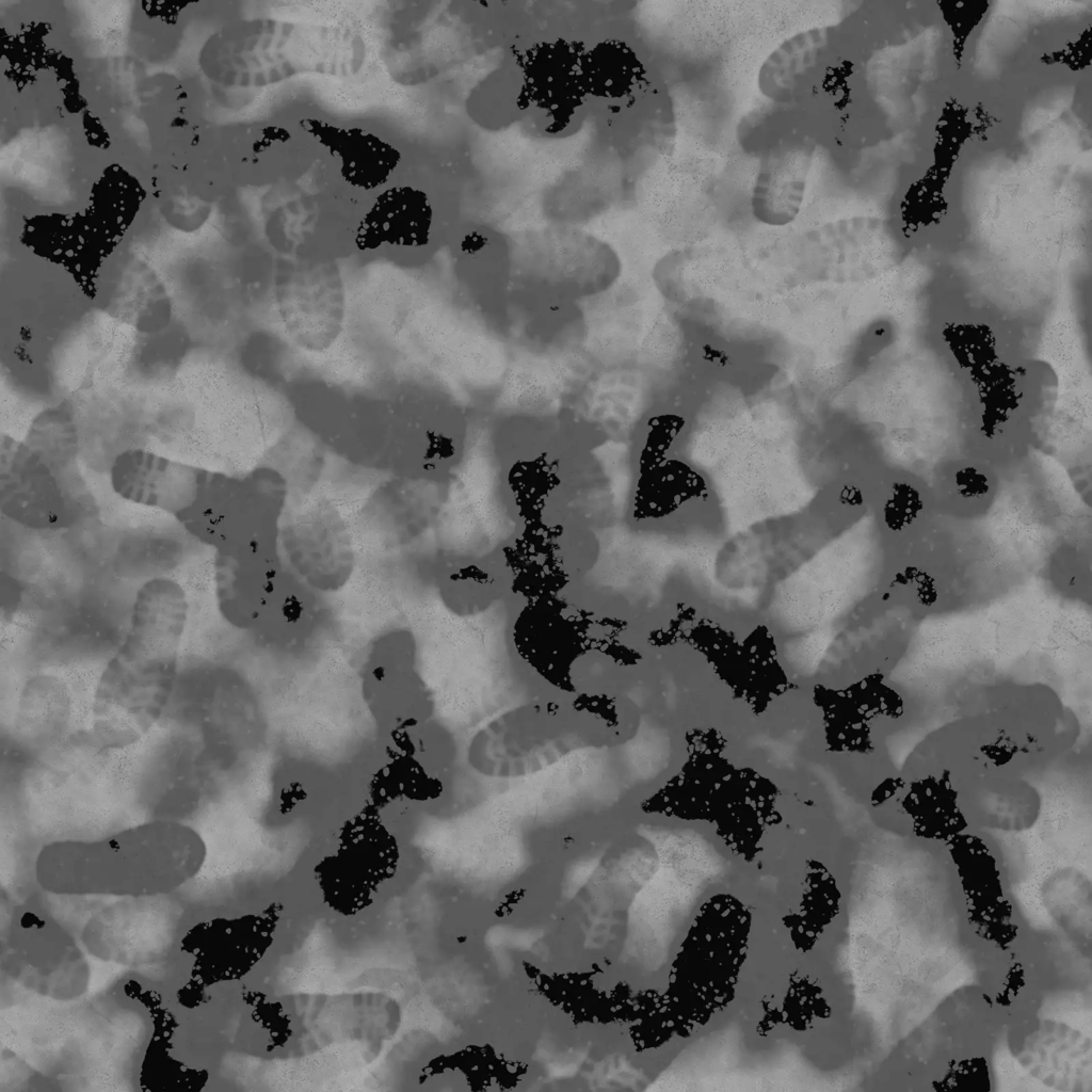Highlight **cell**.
I'll use <instances>...</instances> for the list:
<instances>
[{
    "label": "cell",
    "instance_id": "cell-1",
    "mask_svg": "<svg viewBox=\"0 0 1092 1092\" xmlns=\"http://www.w3.org/2000/svg\"><path fill=\"white\" fill-rule=\"evenodd\" d=\"M748 931V911L735 899L718 896L703 906L680 953L682 1015L702 1018L729 998Z\"/></svg>",
    "mask_w": 1092,
    "mask_h": 1092
},
{
    "label": "cell",
    "instance_id": "cell-2",
    "mask_svg": "<svg viewBox=\"0 0 1092 1092\" xmlns=\"http://www.w3.org/2000/svg\"><path fill=\"white\" fill-rule=\"evenodd\" d=\"M815 147L806 136L783 138L762 154L751 191L753 216L785 226L799 215L806 194Z\"/></svg>",
    "mask_w": 1092,
    "mask_h": 1092
},
{
    "label": "cell",
    "instance_id": "cell-3",
    "mask_svg": "<svg viewBox=\"0 0 1092 1092\" xmlns=\"http://www.w3.org/2000/svg\"><path fill=\"white\" fill-rule=\"evenodd\" d=\"M831 29L817 26L801 30L780 43L764 60L757 74L760 94L775 103L798 98L821 64Z\"/></svg>",
    "mask_w": 1092,
    "mask_h": 1092
},
{
    "label": "cell",
    "instance_id": "cell-4",
    "mask_svg": "<svg viewBox=\"0 0 1092 1092\" xmlns=\"http://www.w3.org/2000/svg\"><path fill=\"white\" fill-rule=\"evenodd\" d=\"M301 125L332 156L341 159V175L353 187L370 190L382 186L401 159L399 150L362 128H337L311 118Z\"/></svg>",
    "mask_w": 1092,
    "mask_h": 1092
},
{
    "label": "cell",
    "instance_id": "cell-5",
    "mask_svg": "<svg viewBox=\"0 0 1092 1092\" xmlns=\"http://www.w3.org/2000/svg\"><path fill=\"white\" fill-rule=\"evenodd\" d=\"M432 208L427 194L412 187H394L376 197L363 219L356 242L375 247L383 242L421 245L428 242Z\"/></svg>",
    "mask_w": 1092,
    "mask_h": 1092
},
{
    "label": "cell",
    "instance_id": "cell-6",
    "mask_svg": "<svg viewBox=\"0 0 1092 1092\" xmlns=\"http://www.w3.org/2000/svg\"><path fill=\"white\" fill-rule=\"evenodd\" d=\"M184 469L160 456L141 450L119 454L112 468L114 487L123 496L152 505L176 503V478Z\"/></svg>",
    "mask_w": 1092,
    "mask_h": 1092
},
{
    "label": "cell",
    "instance_id": "cell-7",
    "mask_svg": "<svg viewBox=\"0 0 1092 1092\" xmlns=\"http://www.w3.org/2000/svg\"><path fill=\"white\" fill-rule=\"evenodd\" d=\"M117 306L122 320L136 332L156 334L171 322V298L159 276L147 264H133L123 276Z\"/></svg>",
    "mask_w": 1092,
    "mask_h": 1092
},
{
    "label": "cell",
    "instance_id": "cell-8",
    "mask_svg": "<svg viewBox=\"0 0 1092 1092\" xmlns=\"http://www.w3.org/2000/svg\"><path fill=\"white\" fill-rule=\"evenodd\" d=\"M1023 368H1012L998 360L982 371L970 375L978 389L983 406L981 431L992 437L997 428L1008 420L1018 406L1023 394L1017 391L1016 375Z\"/></svg>",
    "mask_w": 1092,
    "mask_h": 1092
},
{
    "label": "cell",
    "instance_id": "cell-9",
    "mask_svg": "<svg viewBox=\"0 0 1092 1092\" xmlns=\"http://www.w3.org/2000/svg\"><path fill=\"white\" fill-rule=\"evenodd\" d=\"M588 80L593 86L614 95L633 85L641 76V66L633 52L621 43H604L596 47L585 64Z\"/></svg>",
    "mask_w": 1092,
    "mask_h": 1092
},
{
    "label": "cell",
    "instance_id": "cell-10",
    "mask_svg": "<svg viewBox=\"0 0 1092 1092\" xmlns=\"http://www.w3.org/2000/svg\"><path fill=\"white\" fill-rule=\"evenodd\" d=\"M942 334L958 364L970 375L999 360L995 336L984 324L947 323Z\"/></svg>",
    "mask_w": 1092,
    "mask_h": 1092
},
{
    "label": "cell",
    "instance_id": "cell-11",
    "mask_svg": "<svg viewBox=\"0 0 1092 1092\" xmlns=\"http://www.w3.org/2000/svg\"><path fill=\"white\" fill-rule=\"evenodd\" d=\"M922 508L919 493L909 484L897 483L885 504V520L893 530L910 525Z\"/></svg>",
    "mask_w": 1092,
    "mask_h": 1092
},
{
    "label": "cell",
    "instance_id": "cell-12",
    "mask_svg": "<svg viewBox=\"0 0 1092 1092\" xmlns=\"http://www.w3.org/2000/svg\"><path fill=\"white\" fill-rule=\"evenodd\" d=\"M956 483L964 497H977L987 493L989 483L984 475L975 468H963L957 472Z\"/></svg>",
    "mask_w": 1092,
    "mask_h": 1092
}]
</instances>
